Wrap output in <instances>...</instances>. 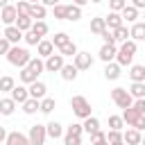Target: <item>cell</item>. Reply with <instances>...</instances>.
I'll list each match as a JSON object with an SVG mask.
<instances>
[{"mask_svg": "<svg viewBox=\"0 0 145 145\" xmlns=\"http://www.w3.org/2000/svg\"><path fill=\"white\" fill-rule=\"evenodd\" d=\"M7 145H32L29 143V138L25 136V134H20V131H11V134H7V140H5Z\"/></svg>", "mask_w": 145, "mask_h": 145, "instance_id": "obj_15", "label": "cell"}, {"mask_svg": "<svg viewBox=\"0 0 145 145\" xmlns=\"http://www.w3.org/2000/svg\"><path fill=\"white\" fill-rule=\"evenodd\" d=\"M91 2H95V5H97V2H102V0H91Z\"/></svg>", "mask_w": 145, "mask_h": 145, "instance_id": "obj_61", "label": "cell"}, {"mask_svg": "<svg viewBox=\"0 0 145 145\" xmlns=\"http://www.w3.org/2000/svg\"><path fill=\"white\" fill-rule=\"evenodd\" d=\"M111 100H113V102H116V106H118V109H122V111H125V109H129V106H134V97H131V93H129L127 88H120V86L111 91Z\"/></svg>", "mask_w": 145, "mask_h": 145, "instance_id": "obj_5", "label": "cell"}, {"mask_svg": "<svg viewBox=\"0 0 145 145\" xmlns=\"http://www.w3.org/2000/svg\"><path fill=\"white\" fill-rule=\"evenodd\" d=\"M122 120H125L129 127L138 129V131H143V129H145V113H138L134 106H129V109H125V111H122Z\"/></svg>", "mask_w": 145, "mask_h": 145, "instance_id": "obj_4", "label": "cell"}, {"mask_svg": "<svg viewBox=\"0 0 145 145\" xmlns=\"http://www.w3.org/2000/svg\"><path fill=\"white\" fill-rule=\"evenodd\" d=\"M63 66H66L63 54H50V57L45 59V70H48V72H61Z\"/></svg>", "mask_w": 145, "mask_h": 145, "instance_id": "obj_7", "label": "cell"}, {"mask_svg": "<svg viewBox=\"0 0 145 145\" xmlns=\"http://www.w3.org/2000/svg\"><path fill=\"white\" fill-rule=\"evenodd\" d=\"M45 131H48V136H50V138H61V136H63V127H61L57 120L48 122V125H45Z\"/></svg>", "mask_w": 145, "mask_h": 145, "instance_id": "obj_19", "label": "cell"}, {"mask_svg": "<svg viewBox=\"0 0 145 145\" xmlns=\"http://www.w3.org/2000/svg\"><path fill=\"white\" fill-rule=\"evenodd\" d=\"M2 140H7V131H5V127H0V143Z\"/></svg>", "mask_w": 145, "mask_h": 145, "instance_id": "obj_55", "label": "cell"}, {"mask_svg": "<svg viewBox=\"0 0 145 145\" xmlns=\"http://www.w3.org/2000/svg\"><path fill=\"white\" fill-rule=\"evenodd\" d=\"M9 50H11V43H9V41L2 36V39H0V54H7Z\"/></svg>", "mask_w": 145, "mask_h": 145, "instance_id": "obj_50", "label": "cell"}, {"mask_svg": "<svg viewBox=\"0 0 145 145\" xmlns=\"http://www.w3.org/2000/svg\"><path fill=\"white\" fill-rule=\"evenodd\" d=\"M91 66H93L91 52H77V57H75V68H77V70H88Z\"/></svg>", "mask_w": 145, "mask_h": 145, "instance_id": "obj_9", "label": "cell"}, {"mask_svg": "<svg viewBox=\"0 0 145 145\" xmlns=\"http://www.w3.org/2000/svg\"><path fill=\"white\" fill-rule=\"evenodd\" d=\"M79 18H82V7H77V5H68L66 20H79Z\"/></svg>", "mask_w": 145, "mask_h": 145, "instance_id": "obj_36", "label": "cell"}, {"mask_svg": "<svg viewBox=\"0 0 145 145\" xmlns=\"http://www.w3.org/2000/svg\"><path fill=\"white\" fill-rule=\"evenodd\" d=\"M120 140H122V134L116 131V129H109V134H106V143L111 145V143H120Z\"/></svg>", "mask_w": 145, "mask_h": 145, "instance_id": "obj_46", "label": "cell"}, {"mask_svg": "<svg viewBox=\"0 0 145 145\" xmlns=\"http://www.w3.org/2000/svg\"><path fill=\"white\" fill-rule=\"evenodd\" d=\"M102 140H106V134H104V131L97 129L95 134H91V143H93V145H97V143H102Z\"/></svg>", "mask_w": 145, "mask_h": 145, "instance_id": "obj_49", "label": "cell"}, {"mask_svg": "<svg viewBox=\"0 0 145 145\" xmlns=\"http://www.w3.org/2000/svg\"><path fill=\"white\" fill-rule=\"evenodd\" d=\"M9 5V0H0V7H7Z\"/></svg>", "mask_w": 145, "mask_h": 145, "instance_id": "obj_56", "label": "cell"}, {"mask_svg": "<svg viewBox=\"0 0 145 145\" xmlns=\"http://www.w3.org/2000/svg\"><path fill=\"white\" fill-rule=\"evenodd\" d=\"M41 5H43V7H57L59 0H41Z\"/></svg>", "mask_w": 145, "mask_h": 145, "instance_id": "obj_52", "label": "cell"}, {"mask_svg": "<svg viewBox=\"0 0 145 145\" xmlns=\"http://www.w3.org/2000/svg\"><path fill=\"white\" fill-rule=\"evenodd\" d=\"M27 2H29V5H39L41 0H27Z\"/></svg>", "mask_w": 145, "mask_h": 145, "instance_id": "obj_57", "label": "cell"}, {"mask_svg": "<svg viewBox=\"0 0 145 145\" xmlns=\"http://www.w3.org/2000/svg\"><path fill=\"white\" fill-rule=\"evenodd\" d=\"M29 143L32 145H45V138H48V131H45V125H32L29 127V134H27Z\"/></svg>", "mask_w": 145, "mask_h": 145, "instance_id": "obj_6", "label": "cell"}, {"mask_svg": "<svg viewBox=\"0 0 145 145\" xmlns=\"http://www.w3.org/2000/svg\"><path fill=\"white\" fill-rule=\"evenodd\" d=\"M111 145H125V143H122V140H120V143H111Z\"/></svg>", "mask_w": 145, "mask_h": 145, "instance_id": "obj_59", "label": "cell"}, {"mask_svg": "<svg viewBox=\"0 0 145 145\" xmlns=\"http://www.w3.org/2000/svg\"><path fill=\"white\" fill-rule=\"evenodd\" d=\"M29 32H34L36 36H41V39H43V36L48 34V23H45V20H34V25H32V29H29Z\"/></svg>", "mask_w": 145, "mask_h": 145, "instance_id": "obj_33", "label": "cell"}, {"mask_svg": "<svg viewBox=\"0 0 145 145\" xmlns=\"http://www.w3.org/2000/svg\"><path fill=\"white\" fill-rule=\"evenodd\" d=\"M59 52H61L63 57H72V59H75V57H77V45H75V43L70 41V43H66V45H63V48H61Z\"/></svg>", "mask_w": 145, "mask_h": 145, "instance_id": "obj_38", "label": "cell"}, {"mask_svg": "<svg viewBox=\"0 0 145 145\" xmlns=\"http://www.w3.org/2000/svg\"><path fill=\"white\" fill-rule=\"evenodd\" d=\"M109 127H111V129H116V131H120V129L125 127L122 116H109Z\"/></svg>", "mask_w": 145, "mask_h": 145, "instance_id": "obj_39", "label": "cell"}, {"mask_svg": "<svg viewBox=\"0 0 145 145\" xmlns=\"http://www.w3.org/2000/svg\"><path fill=\"white\" fill-rule=\"evenodd\" d=\"M27 68H29V70H34L36 75H41V72L45 70V61H43L41 57H32V59H29V63H27Z\"/></svg>", "mask_w": 145, "mask_h": 145, "instance_id": "obj_29", "label": "cell"}, {"mask_svg": "<svg viewBox=\"0 0 145 145\" xmlns=\"http://www.w3.org/2000/svg\"><path fill=\"white\" fill-rule=\"evenodd\" d=\"M23 39H25V43H27V45H39V43L43 41V39H41V36H36L34 32H25V36H23Z\"/></svg>", "mask_w": 145, "mask_h": 145, "instance_id": "obj_44", "label": "cell"}, {"mask_svg": "<svg viewBox=\"0 0 145 145\" xmlns=\"http://www.w3.org/2000/svg\"><path fill=\"white\" fill-rule=\"evenodd\" d=\"M120 14H122V20H127V23H136V18H138V9L134 5H127Z\"/></svg>", "mask_w": 145, "mask_h": 145, "instance_id": "obj_25", "label": "cell"}, {"mask_svg": "<svg viewBox=\"0 0 145 145\" xmlns=\"http://www.w3.org/2000/svg\"><path fill=\"white\" fill-rule=\"evenodd\" d=\"M109 7H111V11H122L125 7H127V0H109Z\"/></svg>", "mask_w": 145, "mask_h": 145, "instance_id": "obj_47", "label": "cell"}, {"mask_svg": "<svg viewBox=\"0 0 145 145\" xmlns=\"http://www.w3.org/2000/svg\"><path fill=\"white\" fill-rule=\"evenodd\" d=\"M45 14H48V11H45V7H43L41 2H39V5H32V9H29V18H32V20H43Z\"/></svg>", "mask_w": 145, "mask_h": 145, "instance_id": "obj_27", "label": "cell"}, {"mask_svg": "<svg viewBox=\"0 0 145 145\" xmlns=\"http://www.w3.org/2000/svg\"><path fill=\"white\" fill-rule=\"evenodd\" d=\"M104 29H106V20H104V18H100V16H97V18H91V32H93V34L100 36Z\"/></svg>", "mask_w": 145, "mask_h": 145, "instance_id": "obj_28", "label": "cell"}, {"mask_svg": "<svg viewBox=\"0 0 145 145\" xmlns=\"http://www.w3.org/2000/svg\"><path fill=\"white\" fill-rule=\"evenodd\" d=\"M66 43H70V36H68L66 32H59V34H54V36H52V45H54V48H59V50H61Z\"/></svg>", "mask_w": 145, "mask_h": 145, "instance_id": "obj_34", "label": "cell"}, {"mask_svg": "<svg viewBox=\"0 0 145 145\" xmlns=\"http://www.w3.org/2000/svg\"><path fill=\"white\" fill-rule=\"evenodd\" d=\"M14 109H16V102L11 97H0V113L2 116H11Z\"/></svg>", "mask_w": 145, "mask_h": 145, "instance_id": "obj_24", "label": "cell"}, {"mask_svg": "<svg viewBox=\"0 0 145 145\" xmlns=\"http://www.w3.org/2000/svg\"><path fill=\"white\" fill-rule=\"evenodd\" d=\"M2 23L9 27V25H16V18H18V11H16V5H7L2 7V14H0Z\"/></svg>", "mask_w": 145, "mask_h": 145, "instance_id": "obj_8", "label": "cell"}, {"mask_svg": "<svg viewBox=\"0 0 145 145\" xmlns=\"http://www.w3.org/2000/svg\"><path fill=\"white\" fill-rule=\"evenodd\" d=\"M70 106H72V113L77 116V118H91V102L84 97V95H72V100H70Z\"/></svg>", "mask_w": 145, "mask_h": 145, "instance_id": "obj_3", "label": "cell"}, {"mask_svg": "<svg viewBox=\"0 0 145 145\" xmlns=\"http://www.w3.org/2000/svg\"><path fill=\"white\" fill-rule=\"evenodd\" d=\"M134 54H136V41H125L122 45H120V50H118V54H116V63L122 68V66H131V61H134Z\"/></svg>", "mask_w": 145, "mask_h": 145, "instance_id": "obj_1", "label": "cell"}, {"mask_svg": "<svg viewBox=\"0 0 145 145\" xmlns=\"http://www.w3.org/2000/svg\"><path fill=\"white\" fill-rule=\"evenodd\" d=\"M86 2H91V0H72V5H77V7H84Z\"/></svg>", "mask_w": 145, "mask_h": 145, "instance_id": "obj_54", "label": "cell"}, {"mask_svg": "<svg viewBox=\"0 0 145 145\" xmlns=\"http://www.w3.org/2000/svg\"><path fill=\"white\" fill-rule=\"evenodd\" d=\"M131 5H134L136 9H145V0H131Z\"/></svg>", "mask_w": 145, "mask_h": 145, "instance_id": "obj_53", "label": "cell"}, {"mask_svg": "<svg viewBox=\"0 0 145 145\" xmlns=\"http://www.w3.org/2000/svg\"><path fill=\"white\" fill-rule=\"evenodd\" d=\"M129 36H131V41H145V20L143 23L136 20L129 29Z\"/></svg>", "mask_w": 145, "mask_h": 145, "instance_id": "obj_16", "label": "cell"}, {"mask_svg": "<svg viewBox=\"0 0 145 145\" xmlns=\"http://www.w3.org/2000/svg\"><path fill=\"white\" fill-rule=\"evenodd\" d=\"M32 25H34V20L29 18V16H23V14H18V18H16V27L25 34V32H29L32 29Z\"/></svg>", "mask_w": 145, "mask_h": 145, "instance_id": "obj_21", "label": "cell"}, {"mask_svg": "<svg viewBox=\"0 0 145 145\" xmlns=\"http://www.w3.org/2000/svg\"><path fill=\"white\" fill-rule=\"evenodd\" d=\"M66 11H68V5H57V7H52V14H54L57 20H66Z\"/></svg>", "mask_w": 145, "mask_h": 145, "instance_id": "obj_40", "label": "cell"}, {"mask_svg": "<svg viewBox=\"0 0 145 145\" xmlns=\"http://www.w3.org/2000/svg\"><path fill=\"white\" fill-rule=\"evenodd\" d=\"M11 100H14L16 104H25V102L29 100V88H25V86H14Z\"/></svg>", "mask_w": 145, "mask_h": 145, "instance_id": "obj_12", "label": "cell"}, {"mask_svg": "<svg viewBox=\"0 0 145 145\" xmlns=\"http://www.w3.org/2000/svg\"><path fill=\"white\" fill-rule=\"evenodd\" d=\"M104 20H106V27H109V29H118V27L125 25V23H122V14H118V11H109V16H106Z\"/></svg>", "mask_w": 145, "mask_h": 145, "instance_id": "obj_17", "label": "cell"}, {"mask_svg": "<svg viewBox=\"0 0 145 145\" xmlns=\"http://www.w3.org/2000/svg\"><path fill=\"white\" fill-rule=\"evenodd\" d=\"M77 68H75V63H66L63 68H61V77L66 79V82H75L77 79Z\"/></svg>", "mask_w": 145, "mask_h": 145, "instance_id": "obj_22", "label": "cell"}, {"mask_svg": "<svg viewBox=\"0 0 145 145\" xmlns=\"http://www.w3.org/2000/svg\"><path fill=\"white\" fill-rule=\"evenodd\" d=\"M116 54H118L116 45H106V43H104V45L100 48V52H97V57H100V59H102L104 63H111V61L116 59Z\"/></svg>", "mask_w": 145, "mask_h": 145, "instance_id": "obj_10", "label": "cell"}, {"mask_svg": "<svg viewBox=\"0 0 145 145\" xmlns=\"http://www.w3.org/2000/svg\"><path fill=\"white\" fill-rule=\"evenodd\" d=\"M63 145H82V136H75V134H68V131H66Z\"/></svg>", "mask_w": 145, "mask_h": 145, "instance_id": "obj_45", "label": "cell"}, {"mask_svg": "<svg viewBox=\"0 0 145 145\" xmlns=\"http://www.w3.org/2000/svg\"><path fill=\"white\" fill-rule=\"evenodd\" d=\"M27 88H29V97H34V100H43L45 97V91H48V86L43 82H39V79L34 84H29Z\"/></svg>", "mask_w": 145, "mask_h": 145, "instance_id": "obj_11", "label": "cell"}, {"mask_svg": "<svg viewBox=\"0 0 145 145\" xmlns=\"http://www.w3.org/2000/svg\"><path fill=\"white\" fill-rule=\"evenodd\" d=\"M100 36H102V41H104L106 45H116V43H118V41H116V36H113V29H109V27H106Z\"/></svg>", "mask_w": 145, "mask_h": 145, "instance_id": "obj_42", "label": "cell"}, {"mask_svg": "<svg viewBox=\"0 0 145 145\" xmlns=\"http://www.w3.org/2000/svg\"><path fill=\"white\" fill-rule=\"evenodd\" d=\"M29 59H32L29 50H25V48H20V45H11V50L7 52V61H9L11 66H18V68H25V66L29 63Z\"/></svg>", "mask_w": 145, "mask_h": 145, "instance_id": "obj_2", "label": "cell"}, {"mask_svg": "<svg viewBox=\"0 0 145 145\" xmlns=\"http://www.w3.org/2000/svg\"><path fill=\"white\" fill-rule=\"evenodd\" d=\"M36 77H39V75H36L34 70H29L27 66H25V68H20V82H23V84H27V86H29V84H34V82H36Z\"/></svg>", "mask_w": 145, "mask_h": 145, "instance_id": "obj_30", "label": "cell"}, {"mask_svg": "<svg viewBox=\"0 0 145 145\" xmlns=\"http://www.w3.org/2000/svg\"><path fill=\"white\" fill-rule=\"evenodd\" d=\"M23 111H25L27 116H32V113L41 111V100H34V97H29V100L23 104Z\"/></svg>", "mask_w": 145, "mask_h": 145, "instance_id": "obj_31", "label": "cell"}, {"mask_svg": "<svg viewBox=\"0 0 145 145\" xmlns=\"http://www.w3.org/2000/svg\"><path fill=\"white\" fill-rule=\"evenodd\" d=\"M113 36H116V41H129V29L122 25V27H118V29H113Z\"/></svg>", "mask_w": 145, "mask_h": 145, "instance_id": "obj_41", "label": "cell"}, {"mask_svg": "<svg viewBox=\"0 0 145 145\" xmlns=\"http://www.w3.org/2000/svg\"><path fill=\"white\" fill-rule=\"evenodd\" d=\"M23 36H25V34H23V32H20L16 25H9V27H5V39H7L11 45H16V43H18Z\"/></svg>", "mask_w": 145, "mask_h": 145, "instance_id": "obj_14", "label": "cell"}, {"mask_svg": "<svg viewBox=\"0 0 145 145\" xmlns=\"http://www.w3.org/2000/svg\"><path fill=\"white\" fill-rule=\"evenodd\" d=\"M140 140H143V136H140V131L134 129V127L122 134V143H125V145H140Z\"/></svg>", "mask_w": 145, "mask_h": 145, "instance_id": "obj_13", "label": "cell"}, {"mask_svg": "<svg viewBox=\"0 0 145 145\" xmlns=\"http://www.w3.org/2000/svg\"><path fill=\"white\" fill-rule=\"evenodd\" d=\"M29 9H32V5H29L27 0H18V5H16V11H18V14L29 16Z\"/></svg>", "mask_w": 145, "mask_h": 145, "instance_id": "obj_43", "label": "cell"}, {"mask_svg": "<svg viewBox=\"0 0 145 145\" xmlns=\"http://www.w3.org/2000/svg\"><path fill=\"white\" fill-rule=\"evenodd\" d=\"M54 106H57L54 97H43V100H41V113H52Z\"/></svg>", "mask_w": 145, "mask_h": 145, "instance_id": "obj_37", "label": "cell"}, {"mask_svg": "<svg viewBox=\"0 0 145 145\" xmlns=\"http://www.w3.org/2000/svg\"><path fill=\"white\" fill-rule=\"evenodd\" d=\"M68 134H75V136H82V131H84V125H79V122H72L68 129H66Z\"/></svg>", "mask_w": 145, "mask_h": 145, "instance_id": "obj_48", "label": "cell"}, {"mask_svg": "<svg viewBox=\"0 0 145 145\" xmlns=\"http://www.w3.org/2000/svg\"><path fill=\"white\" fill-rule=\"evenodd\" d=\"M14 86H16V82H14V77H9V75H2L0 77V93H11L14 91Z\"/></svg>", "mask_w": 145, "mask_h": 145, "instance_id": "obj_32", "label": "cell"}, {"mask_svg": "<svg viewBox=\"0 0 145 145\" xmlns=\"http://www.w3.org/2000/svg\"><path fill=\"white\" fill-rule=\"evenodd\" d=\"M140 145H145V136H143V140H140Z\"/></svg>", "mask_w": 145, "mask_h": 145, "instance_id": "obj_60", "label": "cell"}, {"mask_svg": "<svg viewBox=\"0 0 145 145\" xmlns=\"http://www.w3.org/2000/svg\"><path fill=\"white\" fill-rule=\"evenodd\" d=\"M97 145H109V143H106V140H102V143H97Z\"/></svg>", "mask_w": 145, "mask_h": 145, "instance_id": "obj_58", "label": "cell"}, {"mask_svg": "<svg viewBox=\"0 0 145 145\" xmlns=\"http://www.w3.org/2000/svg\"><path fill=\"white\" fill-rule=\"evenodd\" d=\"M129 77H131V82H145V66H140V63L129 66Z\"/></svg>", "mask_w": 145, "mask_h": 145, "instance_id": "obj_20", "label": "cell"}, {"mask_svg": "<svg viewBox=\"0 0 145 145\" xmlns=\"http://www.w3.org/2000/svg\"><path fill=\"white\" fill-rule=\"evenodd\" d=\"M134 109H136L138 113H145V97H143V100H134Z\"/></svg>", "mask_w": 145, "mask_h": 145, "instance_id": "obj_51", "label": "cell"}, {"mask_svg": "<svg viewBox=\"0 0 145 145\" xmlns=\"http://www.w3.org/2000/svg\"><path fill=\"white\" fill-rule=\"evenodd\" d=\"M97 129H100V120H97V118H93V116H91V118H86V120H84V131H88V136H91V134H95Z\"/></svg>", "mask_w": 145, "mask_h": 145, "instance_id": "obj_35", "label": "cell"}, {"mask_svg": "<svg viewBox=\"0 0 145 145\" xmlns=\"http://www.w3.org/2000/svg\"><path fill=\"white\" fill-rule=\"evenodd\" d=\"M129 93H131V97H136V100H143V97H145V82H131V86H129Z\"/></svg>", "mask_w": 145, "mask_h": 145, "instance_id": "obj_23", "label": "cell"}, {"mask_svg": "<svg viewBox=\"0 0 145 145\" xmlns=\"http://www.w3.org/2000/svg\"><path fill=\"white\" fill-rule=\"evenodd\" d=\"M36 52H39V57H43V59H48L50 54H54V45H52V41H41L39 45H36Z\"/></svg>", "mask_w": 145, "mask_h": 145, "instance_id": "obj_18", "label": "cell"}, {"mask_svg": "<svg viewBox=\"0 0 145 145\" xmlns=\"http://www.w3.org/2000/svg\"><path fill=\"white\" fill-rule=\"evenodd\" d=\"M104 77H106V79H118V77H120V66H118L116 61L106 63V66H104Z\"/></svg>", "mask_w": 145, "mask_h": 145, "instance_id": "obj_26", "label": "cell"}]
</instances>
